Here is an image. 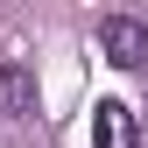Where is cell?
Returning <instances> with one entry per match:
<instances>
[{
  "mask_svg": "<svg viewBox=\"0 0 148 148\" xmlns=\"http://www.w3.org/2000/svg\"><path fill=\"white\" fill-rule=\"evenodd\" d=\"M99 49L120 71H148V21L141 14H106L99 21Z\"/></svg>",
  "mask_w": 148,
  "mask_h": 148,
  "instance_id": "cell-1",
  "label": "cell"
},
{
  "mask_svg": "<svg viewBox=\"0 0 148 148\" xmlns=\"http://www.w3.org/2000/svg\"><path fill=\"white\" fill-rule=\"evenodd\" d=\"M92 141H99V148H134V106L99 99V106H92Z\"/></svg>",
  "mask_w": 148,
  "mask_h": 148,
  "instance_id": "cell-2",
  "label": "cell"
},
{
  "mask_svg": "<svg viewBox=\"0 0 148 148\" xmlns=\"http://www.w3.org/2000/svg\"><path fill=\"white\" fill-rule=\"evenodd\" d=\"M0 113H7V120L35 113V71L28 64H0Z\"/></svg>",
  "mask_w": 148,
  "mask_h": 148,
  "instance_id": "cell-3",
  "label": "cell"
}]
</instances>
